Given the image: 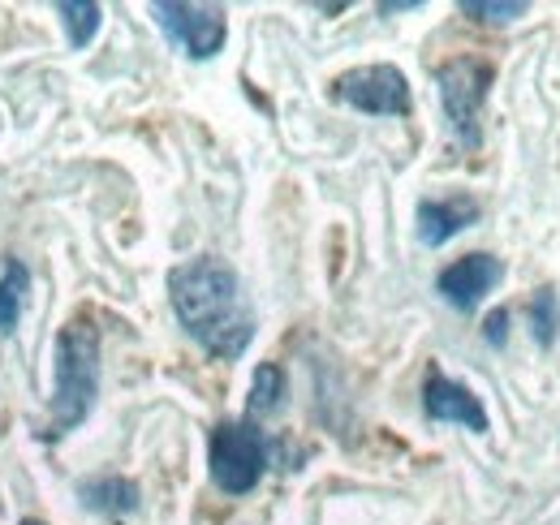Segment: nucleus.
Masks as SVG:
<instances>
[{"instance_id":"obj_2","label":"nucleus","mask_w":560,"mask_h":525,"mask_svg":"<svg viewBox=\"0 0 560 525\" xmlns=\"http://www.w3.org/2000/svg\"><path fill=\"white\" fill-rule=\"evenodd\" d=\"M100 393V331L91 319H73L57 336V353H52V409H48V427L39 431L44 440H61L73 427H82V418L91 413Z\"/></svg>"},{"instance_id":"obj_6","label":"nucleus","mask_w":560,"mask_h":525,"mask_svg":"<svg viewBox=\"0 0 560 525\" xmlns=\"http://www.w3.org/2000/svg\"><path fill=\"white\" fill-rule=\"evenodd\" d=\"M151 18L160 31L195 61H208L224 48V9L220 4H182V0H155Z\"/></svg>"},{"instance_id":"obj_11","label":"nucleus","mask_w":560,"mask_h":525,"mask_svg":"<svg viewBox=\"0 0 560 525\" xmlns=\"http://www.w3.org/2000/svg\"><path fill=\"white\" fill-rule=\"evenodd\" d=\"M280 396H284V371H280L277 362H264V366L255 371V380H250V400H246L250 418L277 413V409H280Z\"/></svg>"},{"instance_id":"obj_12","label":"nucleus","mask_w":560,"mask_h":525,"mask_svg":"<svg viewBox=\"0 0 560 525\" xmlns=\"http://www.w3.org/2000/svg\"><path fill=\"white\" fill-rule=\"evenodd\" d=\"M31 289V271L22 262H9L0 276V331H13L18 315H22V298Z\"/></svg>"},{"instance_id":"obj_18","label":"nucleus","mask_w":560,"mask_h":525,"mask_svg":"<svg viewBox=\"0 0 560 525\" xmlns=\"http://www.w3.org/2000/svg\"><path fill=\"white\" fill-rule=\"evenodd\" d=\"M22 525H44V522H22Z\"/></svg>"},{"instance_id":"obj_7","label":"nucleus","mask_w":560,"mask_h":525,"mask_svg":"<svg viewBox=\"0 0 560 525\" xmlns=\"http://www.w3.org/2000/svg\"><path fill=\"white\" fill-rule=\"evenodd\" d=\"M500 276H504V262L495 259V255H466V259L448 262V267L440 271L435 289H440V298H444L453 311L466 315V311H475L491 289L500 284Z\"/></svg>"},{"instance_id":"obj_17","label":"nucleus","mask_w":560,"mask_h":525,"mask_svg":"<svg viewBox=\"0 0 560 525\" xmlns=\"http://www.w3.org/2000/svg\"><path fill=\"white\" fill-rule=\"evenodd\" d=\"M401 9H419V0H393V4H380V13H401Z\"/></svg>"},{"instance_id":"obj_3","label":"nucleus","mask_w":560,"mask_h":525,"mask_svg":"<svg viewBox=\"0 0 560 525\" xmlns=\"http://www.w3.org/2000/svg\"><path fill=\"white\" fill-rule=\"evenodd\" d=\"M491 82H495V69L488 61H475V57H453L435 69V91H440L448 130L462 147H479V138H483L479 117H483Z\"/></svg>"},{"instance_id":"obj_4","label":"nucleus","mask_w":560,"mask_h":525,"mask_svg":"<svg viewBox=\"0 0 560 525\" xmlns=\"http://www.w3.org/2000/svg\"><path fill=\"white\" fill-rule=\"evenodd\" d=\"M268 469V435L255 422H224L211 431V482L224 495H246Z\"/></svg>"},{"instance_id":"obj_13","label":"nucleus","mask_w":560,"mask_h":525,"mask_svg":"<svg viewBox=\"0 0 560 525\" xmlns=\"http://www.w3.org/2000/svg\"><path fill=\"white\" fill-rule=\"evenodd\" d=\"M57 13L66 22V31H70L73 48H86L95 39V31H100V4H91V0H61Z\"/></svg>"},{"instance_id":"obj_8","label":"nucleus","mask_w":560,"mask_h":525,"mask_svg":"<svg viewBox=\"0 0 560 525\" xmlns=\"http://www.w3.org/2000/svg\"><path fill=\"white\" fill-rule=\"evenodd\" d=\"M422 409H427L431 422H457V427H466V431H475V435L488 431V409H483V400L470 393V388H462L457 380L440 375V371H431L427 384H422Z\"/></svg>"},{"instance_id":"obj_14","label":"nucleus","mask_w":560,"mask_h":525,"mask_svg":"<svg viewBox=\"0 0 560 525\" xmlns=\"http://www.w3.org/2000/svg\"><path fill=\"white\" fill-rule=\"evenodd\" d=\"M530 4L526 0H462V13L470 22H488V26H504V22H517Z\"/></svg>"},{"instance_id":"obj_10","label":"nucleus","mask_w":560,"mask_h":525,"mask_svg":"<svg viewBox=\"0 0 560 525\" xmlns=\"http://www.w3.org/2000/svg\"><path fill=\"white\" fill-rule=\"evenodd\" d=\"M82 504L95 509V513H108V517H126L139 509V487L130 478H91L78 487Z\"/></svg>"},{"instance_id":"obj_5","label":"nucleus","mask_w":560,"mask_h":525,"mask_svg":"<svg viewBox=\"0 0 560 525\" xmlns=\"http://www.w3.org/2000/svg\"><path fill=\"white\" fill-rule=\"evenodd\" d=\"M332 95L371 117H406L410 82L397 66H358L332 82Z\"/></svg>"},{"instance_id":"obj_1","label":"nucleus","mask_w":560,"mask_h":525,"mask_svg":"<svg viewBox=\"0 0 560 525\" xmlns=\"http://www.w3.org/2000/svg\"><path fill=\"white\" fill-rule=\"evenodd\" d=\"M168 298L173 311L182 319V328L190 331L211 358H242L255 340V311L242 293V280L229 262L190 259L168 271Z\"/></svg>"},{"instance_id":"obj_16","label":"nucleus","mask_w":560,"mask_h":525,"mask_svg":"<svg viewBox=\"0 0 560 525\" xmlns=\"http://www.w3.org/2000/svg\"><path fill=\"white\" fill-rule=\"evenodd\" d=\"M504 324H509V311H491L488 315V328H483V336H488V345H504Z\"/></svg>"},{"instance_id":"obj_15","label":"nucleus","mask_w":560,"mask_h":525,"mask_svg":"<svg viewBox=\"0 0 560 525\" xmlns=\"http://www.w3.org/2000/svg\"><path fill=\"white\" fill-rule=\"evenodd\" d=\"M530 328H535V340L539 345H552L560 331V302L552 289H539L530 298Z\"/></svg>"},{"instance_id":"obj_9","label":"nucleus","mask_w":560,"mask_h":525,"mask_svg":"<svg viewBox=\"0 0 560 525\" xmlns=\"http://www.w3.org/2000/svg\"><path fill=\"white\" fill-rule=\"evenodd\" d=\"M475 220H479V202L470 195L427 198L419 207V242L422 246H444L457 233H466Z\"/></svg>"}]
</instances>
